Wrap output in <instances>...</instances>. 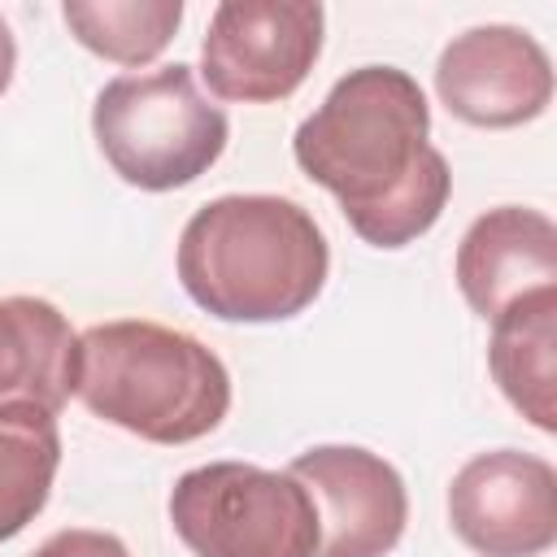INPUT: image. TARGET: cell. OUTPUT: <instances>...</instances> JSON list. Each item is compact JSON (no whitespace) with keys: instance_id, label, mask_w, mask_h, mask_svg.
<instances>
[{"instance_id":"obj_1","label":"cell","mask_w":557,"mask_h":557,"mask_svg":"<svg viewBox=\"0 0 557 557\" xmlns=\"http://www.w3.org/2000/svg\"><path fill=\"white\" fill-rule=\"evenodd\" d=\"M426 135L422 87L396 65H361L296 126L292 152L366 244L405 248L440 222L453 191L448 161Z\"/></svg>"},{"instance_id":"obj_2","label":"cell","mask_w":557,"mask_h":557,"mask_svg":"<svg viewBox=\"0 0 557 557\" xmlns=\"http://www.w3.org/2000/svg\"><path fill=\"white\" fill-rule=\"evenodd\" d=\"M326 270L322 226L287 196H218L178 235V283L222 322H287L318 300Z\"/></svg>"},{"instance_id":"obj_3","label":"cell","mask_w":557,"mask_h":557,"mask_svg":"<svg viewBox=\"0 0 557 557\" xmlns=\"http://www.w3.org/2000/svg\"><path fill=\"white\" fill-rule=\"evenodd\" d=\"M74 396L148 444H191L231 409V374L213 348L148 318L100 322L78 335Z\"/></svg>"},{"instance_id":"obj_4","label":"cell","mask_w":557,"mask_h":557,"mask_svg":"<svg viewBox=\"0 0 557 557\" xmlns=\"http://www.w3.org/2000/svg\"><path fill=\"white\" fill-rule=\"evenodd\" d=\"M91 131L113 174L139 191L196 183L226 148V113L213 104L191 65L174 61L148 74H117L100 87Z\"/></svg>"},{"instance_id":"obj_5","label":"cell","mask_w":557,"mask_h":557,"mask_svg":"<svg viewBox=\"0 0 557 557\" xmlns=\"http://www.w3.org/2000/svg\"><path fill=\"white\" fill-rule=\"evenodd\" d=\"M170 522L196 557H318V509L287 470L196 466L170 492Z\"/></svg>"},{"instance_id":"obj_6","label":"cell","mask_w":557,"mask_h":557,"mask_svg":"<svg viewBox=\"0 0 557 557\" xmlns=\"http://www.w3.org/2000/svg\"><path fill=\"white\" fill-rule=\"evenodd\" d=\"M322 26L318 0H222L200 39V74L222 100H287L322 57Z\"/></svg>"},{"instance_id":"obj_7","label":"cell","mask_w":557,"mask_h":557,"mask_svg":"<svg viewBox=\"0 0 557 557\" xmlns=\"http://www.w3.org/2000/svg\"><path fill=\"white\" fill-rule=\"evenodd\" d=\"M448 522L479 557H540L557 544V470L518 448L479 453L448 483Z\"/></svg>"},{"instance_id":"obj_8","label":"cell","mask_w":557,"mask_h":557,"mask_svg":"<svg viewBox=\"0 0 557 557\" xmlns=\"http://www.w3.org/2000/svg\"><path fill=\"white\" fill-rule=\"evenodd\" d=\"M292 479L318 509V557H387L409 522V492L392 461L357 444L305 448Z\"/></svg>"},{"instance_id":"obj_9","label":"cell","mask_w":557,"mask_h":557,"mask_svg":"<svg viewBox=\"0 0 557 557\" xmlns=\"http://www.w3.org/2000/svg\"><path fill=\"white\" fill-rule=\"evenodd\" d=\"M435 91L448 113L470 126H522L553 100V61L522 26H470L444 44L435 61Z\"/></svg>"},{"instance_id":"obj_10","label":"cell","mask_w":557,"mask_h":557,"mask_svg":"<svg viewBox=\"0 0 557 557\" xmlns=\"http://www.w3.org/2000/svg\"><path fill=\"white\" fill-rule=\"evenodd\" d=\"M457 287L479 318H496L513 300L557 287V226L540 209L500 205L470 222L457 244Z\"/></svg>"},{"instance_id":"obj_11","label":"cell","mask_w":557,"mask_h":557,"mask_svg":"<svg viewBox=\"0 0 557 557\" xmlns=\"http://www.w3.org/2000/svg\"><path fill=\"white\" fill-rule=\"evenodd\" d=\"M78 335L44 296L0 300V405L26 400L57 413L74 396Z\"/></svg>"},{"instance_id":"obj_12","label":"cell","mask_w":557,"mask_h":557,"mask_svg":"<svg viewBox=\"0 0 557 557\" xmlns=\"http://www.w3.org/2000/svg\"><path fill=\"white\" fill-rule=\"evenodd\" d=\"M487 366L500 396L540 431H557V287H540L492 318Z\"/></svg>"},{"instance_id":"obj_13","label":"cell","mask_w":557,"mask_h":557,"mask_svg":"<svg viewBox=\"0 0 557 557\" xmlns=\"http://www.w3.org/2000/svg\"><path fill=\"white\" fill-rule=\"evenodd\" d=\"M61 466L57 413L4 400L0 405V540L26 531L48 505L52 479Z\"/></svg>"},{"instance_id":"obj_14","label":"cell","mask_w":557,"mask_h":557,"mask_svg":"<svg viewBox=\"0 0 557 557\" xmlns=\"http://www.w3.org/2000/svg\"><path fill=\"white\" fill-rule=\"evenodd\" d=\"M61 17L87 52L113 65H148L174 39L183 0H65Z\"/></svg>"},{"instance_id":"obj_15","label":"cell","mask_w":557,"mask_h":557,"mask_svg":"<svg viewBox=\"0 0 557 557\" xmlns=\"http://www.w3.org/2000/svg\"><path fill=\"white\" fill-rule=\"evenodd\" d=\"M30 557H131L126 544L109 531H91V527H65L57 535H48Z\"/></svg>"},{"instance_id":"obj_16","label":"cell","mask_w":557,"mask_h":557,"mask_svg":"<svg viewBox=\"0 0 557 557\" xmlns=\"http://www.w3.org/2000/svg\"><path fill=\"white\" fill-rule=\"evenodd\" d=\"M13 70H17V44H13V30H9V22H4V13H0V96L9 91Z\"/></svg>"}]
</instances>
